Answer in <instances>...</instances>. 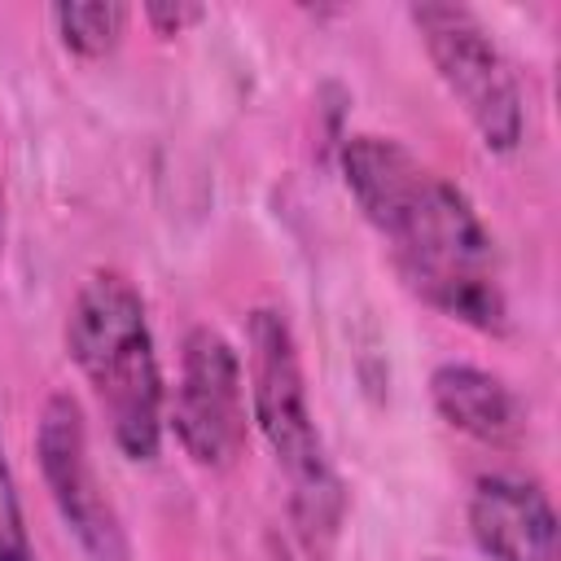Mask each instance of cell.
Segmentation results:
<instances>
[{"instance_id": "1", "label": "cell", "mask_w": 561, "mask_h": 561, "mask_svg": "<svg viewBox=\"0 0 561 561\" xmlns=\"http://www.w3.org/2000/svg\"><path fill=\"white\" fill-rule=\"evenodd\" d=\"M346 193L386 241L399 280L438 316L504 337L508 289L500 250L469 193L421 162L403 140L355 131L337 149Z\"/></svg>"}, {"instance_id": "5", "label": "cell", "mask_w": 561, "mask_h": 561, "mask_svg": "<svg viewBox=\"0 0 561 561\" xmlns=\"http://www.w3.org/2000/svg\"><path fill=\"white\" fill-rule=\"evenodd\" d=\"M167 425L184 456L202 469H232L250 443V399L241 351L210 324H193L180 342V377Z\"/></svg>"}, {"instance_id": "12", "label": "cell", "mask_w": 561, "mask_h": 561, "mask_svg": "<svg viewBox=\"0 0 561 561\" xmlns=\"http://www.w3.org/2000/svg\"><path fill=\"white\" fill-rule=\"evenodd\" d=\"M263 561H294V552H289V543H285L280 535H267V552H263Z\"/></svg>"}, {"instance_id": "10", "label": "cell", "mask_w": 561, "mask_h": 561, "mask_svg": "<svg viewBox=\"0 0 561 561\" xmlns=\"http://www.w3.org/2000/svg\"><path fill=\"white\" fill-rule=\"evenodd\" d=\"M0 561H39L31 530H26V513H22V495H18V478L9 469L4 443H0Z\"/></svg>"}, {"instance_id": "4", "label": "cell", "mask_w": 561, "mask_h": 561, "mask_svg": "<svg viewBox=\"0 0 561 561\" xmlns=\"http://www.w3.org/2000/svg\"><path fill=\"white\" fill-rule=\"evenodd\" d=\"M408 22L416 26L438 83L460 105L482 149L513 153L526 136V101H522L517 70L495 44V35L486 31V22L473 9L443 4V0L408 4Z\"/></svg>"}, {"instance_id": "11", "label": "cell", "mask_w": 561, "mask_h": 561, "mask_svg": "<svg viewBox=\"0 0 561 561\" xmlns=\"http://www.w3.org/2000/svg\"><path fill=\"white\" fill-rule=\"evenodd\" d=\"M140 13H145V22H149L158 35H180V31H188L193 22L206 18L202 4H184V0H149Z\"/></svg>"}, {"instance_id": "2", "label": "cell", "mask_w": 561, "mask_h": 561, "mask_svg": "<svg viewBox=\"0 0 561 561\" xmlns=\"http://www.w3.org/2000/svg\"><path fill=\"white\" fill-rule=\"evenodd\" d=\"M66 355L88 381L114 447L149 465L162 451L167 381L145 298L123 272L96 267L83 276L66 311Z\"/></svg>"}, {"instance_id": "9", "label": "cell", "mask_w": 561, "mask_h": 561, "mask_svg": "<svg viewBox=\"0 0 561 561\" xmlns=\"http://www.w3.org/2000/svg\"><path fill=\"white\" fill-rule=\"evenodd\" d=\"M48 18L57 26V39L75 57L101 61V57H110L123 44L131 9L118 4V0H61V4L48 9Z\"/></svg>"}, {"instance_id": "7", "label": "cell", "mask_w": 561, "mask_h": 561, "mask_svg": "<svg viewBox=\"0 0 561 561\" xmlns=\"http://www.w3.org/2000/svg\"><path fill=\"white\" fill-rule=\"evenodd\" d=\"M465 517L486 561H561L552 495L530 473H513V469L478 473Z\"/></svg>"}, {"instance_id": "3", "label": "cell", "mask_w": 561, "mask_h": 561, "mask_svg": "<svg viewBox=\"0 0 561 561\" xmlns=\"http://www.w3.org/2000/svg\"><path fill=\"white\" fill-rule=\"evenodd\" d=\"M245 399L250 425L272 451L276 473L289 486V513L311 543H329L346 513L342 478L320 438L302 351L294 324L276 307H254L245 320Z\"/></svg>"}, {"instance_id": "8", "label": "cell", "mask_w": 561, "mask_h": 561, "mask_svg": "<svg viewBox=\"0 0 561 561\" xmlns=\"http://www.w3.org/2000/svg\"><path fill=\"white\" fill-rule=\"evenodd\" d=\"M430 399H434V412L451 430L469 434L473 443L517 447L526 438V408L517 390L482 364H469V359L438 364L430 373Z\"/></svg>"}, {"instance_id": "13", "label": "cell", "mask_w": 561, "mask_h": 561, "mask_svg": "<svg viewBox=\"0 0 561 561\" xmlns=\"http://www.w3.org/2000/svg\"><path fill=\"white\" fill-rule=\"evenodd\" d=\"M0 241H4V193H0Z\"/></svg>"}, {"instance_id": "6", "label": "cell", "mask_w": 561, "mask_h": 561, "mask_svg": "<svg viewBox=\"0 0 561 561\" xmlns=\"http://www.w3.org/2000/svg\"><path fill=\"white\" fill-rule=\"evenodd\" d=\"M35 460L48 486L53 508L61 513L66 530L83 548L88 561H131V543L123 517L96 473L88 416L70 390H53L35 421Z\"/></svg>"}]
</instances>
